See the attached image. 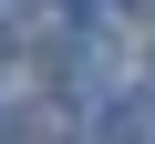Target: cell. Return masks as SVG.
Wrapping results in <instances>:
<instances>
[{
    "label": "cell",
    "mask_w": 155,
    "mask_h": 144,
    "mask_svg": "<svg viewBox=\"0 0 155 144\" xmlns=\"http://www.w3.org/2000/svg\"><path fill=\"white\" fill-rule=\"evenodd\" d=\"M145 11H155V0H145Z\"/></svg>",
    "instance_id": "cell-1"
}]
</instances>
